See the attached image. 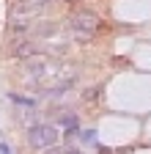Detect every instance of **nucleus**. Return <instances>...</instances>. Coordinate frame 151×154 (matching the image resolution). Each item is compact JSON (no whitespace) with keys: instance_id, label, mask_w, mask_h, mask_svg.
<instances>
[{"instance_id":"obj_7","label":"nucleus","mask_w":151,"mask_h":154,"mask_svg":"<svg viewBox=\"0 0 151 154\" xmlns=\"http://www.w3.org/2000/svg\"><path fill=\"white\" fill-rule=\"evenodd\" d=\"M0 154H14V151H11V146H8L6 140H3V143H0Z\"/></svg>"},{"instance_id":"obj_5","label":"nucleus","mask_w":151,"mask_h":154,"mask_svg":"<svg viewBox=\"0 0 151 154\" xmlns=\"http://www.w3.org/2000/svg\"><path fill=\"white\" fill-rule=\"evenodd\" d=\"M44 154H80V151H74V149H69V146H52V149H47Z\"/></svg>"},{"instance_id":"obj_1","label":"nucleus","mask_w":151,"mask_h":154,"mask_svg":"<svg viewBox=\"0 0 151 154\" xmlns=\"http://www.w3.org/2000/svg\"><path fill=\"white\" fill-rule=\"evenodd\" d=\"M102 25V19L93 14V11H74L69 17V30L74 38H80V42H85V38H91L93 33L99 30Z\"/></svg>"},{"instance_id":"obj_2","label":"nucleus","mask_w":151,"mask_h":154,"mask_svg":"<svg viewBox=\"0 0 151 154\" xmlns=\"http://www.w3.org/2000/svg\"><path fill=\"white\" fill-rule=\"evenodd\" d=\"M28 140L33 149H52V146H58L61 135L55 124H33L28 129Z\"/></svg>"},{"instance_id":"obj_3","label":"nucleus","mask_w":151,"mask_h":154,"mask_svg":"<svg viewBox=\"0 0 151 154\" xmlns=\"http://www.w3.org/2000/svg\"><path fill=\"white\" fill-rule=\"evenodd\" d=\"M58 121L69 129V138H71V135H77V129H80V127H77V116H74V113H63Z\"/></svg>"},{"instance_id":"obj_4","label":"nucleus","mask_w":151,"mask_h":154,"mask_svg":"<svg viewBox=\"0 0 151 154\" xmlns=\"http://www.w3.org/2000/svg\"><path fill=\"white\" fill-rule=\"evenodd\" d=\"M8 99H11V102H17V105H25V107H33V105H36L33 96H20V94H14V91L8 94Z\"/></svg>"},{"instance_id":"obj_6","label":"nucleus","mask_w":151,"mask_h":154,"mask_svg":"<svg viewBox=\"0 0 151 154\" xmlns=\"http://www.w3.org/2000/svg\"><path fill=\"white\" fill-rule=\"evenodd\" d=\"M96 135H99L96 129H85L83 132V143H96Z\"/></svg>"}]
</instances>
